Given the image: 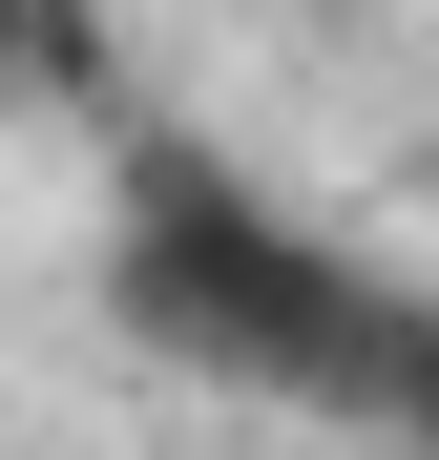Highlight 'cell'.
Returning <instances> with one entry per match:
<instances>
[{
    "label": "cell",
    "instance_id": "2",
    "mask_svg": "<svg viewBox=\"0 0 439 460\" xmlns=\"http://www.w3.org/2000/svg\"><path fill=\"white\" fill-rule=\"evenodd\" d=\"M356 22H398V0H356Z\"/></svg>",
    "mask_w": 439,
    "mask_h": 460
},
{
    "label": "cell",
    "instance_id": "1",
    "mask_svg": "<svg viewBox=\"0 0 439 460\" xmlns=\"http://www.w3.org/2000/svg\"><path fill=\"white\" fill-rule=\"evenodd\" d=\"M105 335L209 376V398L377 419V439L439 398V314L377 230H314L293 189H251L231 146H168V126L105 168Z\"/></svg>",
    "mask_w": 439,
    "mask_h": 460
}]
</instances>
